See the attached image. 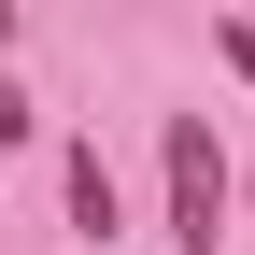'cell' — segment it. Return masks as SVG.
Segmentation results:
<instances>
[{"label":"cell","mask_w":255,"mask_h":255,"mask_svg":"<svg viewBox=\"0 0 255 255\" xmlns=\"http://www.w3.org/2000/svg\"><path fill=\"white\" fill-rule=\"evenodd\" d=\"M170 241H184V255L227 241V156H213L199 114H170Z\"/></svg>","instance_id":"cell-1"},{"label":"cell","mask_w":255,"mask_h":255,"mask_svg":"<svg viewBox=\"0 0 255 255\" xmlns=\"http://www.w3.org/2000/svg\"><path fill=\"white\" fill-rule=\"evenodd\" d=\"M71 227L114 241V170H100V142H71Z\"/></svg>","instance_id":"cell-2"},{"label":"cell","mask_w":255,"mask_h":255,"mask_svg":"<svg viewBox=\"0 0 255 255\" xmlns=\"http://www.w3.org/2000/svg\"><path fill=\"white\" fill-rule=\"evenodd\" d=\"M14 128H28V85H14V71H0V142H14Z\"/></svg>","instance_id":"cell-3"}]
</instances>
